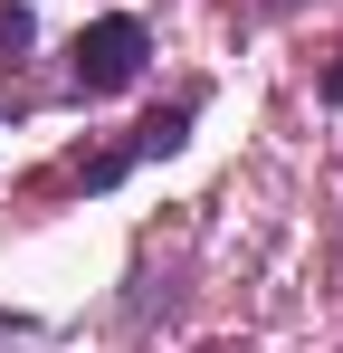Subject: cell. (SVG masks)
<instances>
[{
	"instance_id": "obj_1",
	"label": "cell",
	"mask_w": 343,
	"mask_h": 353,
	"mask_svg": "<svg viewBox=\"0 0 343 353\" xmlns=\"http://www.w3.org/2000/svg\"><path fill=\"white\" fill-rule=\"evenodd\" d=\"M153 58V29L134 19V10H114V19H86L76 29V67H67V86L76 96H114V86H134Z\"/></svg>"
},
{
	"instance_id": "obj_2",
	"label": "cell",
	"mask_w": 343,
	"mask_h": 353,
	"mask_svg": "<svg viewBox=\"0 0 343 353\" xmlns=\"http://www.w3.org/2000/svg\"><path fill=\"white\" fill-rule=\"evenodd\" d=\"M191 115H200V105H191V96H181V105H172V115H153V124H143V134H134V163H143V153H172V143H181V134H191Z\"/></svg>"
},
{
	"instance_id": "obj_3",
	"label": "cell",
	"mask_w": 343,
	"mask_h": 353,
	"mask_svg": "<svg viewBox=\"0 0 343 353\" xmlns=\"http://www.w3.org/2000/svg\"><path fill=\"white\" fill-rule=\"evenodd\" d=\"M29 39H39V29H29V10H19V0H0V67L19 58V48H29Z\"/></svg>"
},
{
	"instance_id": "obj_4",
	"label": "cell",
	"mask_w": 343,
	"mask_h": 353,
	"mask_svg": "<svg viewBox=\"0 0 343 353\" xmlns=\"http://www.w3.org/2000/svg\"><path fill=\"white\" fill-rule=\"evenodd\" d=\"M0 353H29V325H0Z\"/></svg>"
},
{
	"instance_id": "obj_5",
	"label": "cell",
	"mask_w": 343,
	"mask_h": 353,
	"mask_svg": "<svg viewBox=\"0 0 343 353\" xmlns=\"http://www.w3.org/2000/svg\"><path fill=\"white\" fill-rule=\"evenodd\" d=\"M324 105H343V67H324Z\"/></svg>"
}]
</instances>
